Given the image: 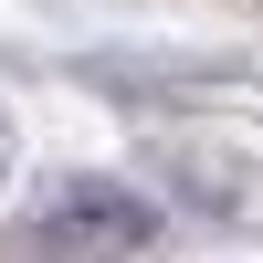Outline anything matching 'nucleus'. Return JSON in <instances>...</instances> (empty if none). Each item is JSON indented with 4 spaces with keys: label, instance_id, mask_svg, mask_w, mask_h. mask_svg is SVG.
Masks as SVG:
<instances>
[{
    "label": "nucleus",
    "instance_id": "obj_1",
    "mask_svg": "<svg viewBox=\"0 0 263 263\" xmlns=\"http://www.w3.org/2000/svg\"><path fill=\"white\" fill-rule=\"evenodd\" d=\"M42 232L53 242H147L158 211L126 200V190H63V200H42Z\"/></svg>",
    "mask_w": 263,
    "mask_h": 263
}]
</instances>
